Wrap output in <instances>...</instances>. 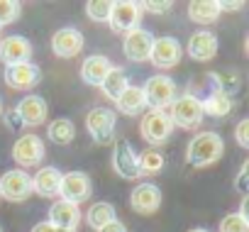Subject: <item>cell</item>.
<instances>
[{
  "label": "cell",
  "instance_id": "obj_28",
  "mask_svg": "<svg viewBox=\"0 0 249 232\" xmlns=\"http://www.w3.org/2000/svg\"><path fill=\"white\" fill-rule=\"evenodd\" d=\"M115 217H117V210H115V205L107 203V200L93 203V205L88 208V213H86V220H88V225H90L93 230H100L103 225L112 222Z\"/></svg>",
  "mask_w": 249,
  "mask_h": 232
},
{
  "label": "cell",
  "instance_id": "obj_6",
  "mask_svg": "<svg viewBox=\"0 0 249 232\" xmlns=\"http://www.w3.org/2000/svg\"><path fill=\"white\" fill-rule=\"evenodd\" d=\"M44 157H47L44 140L37 137L35 132H27V135L18 137L15 144H13V159H15V164L22 166V171L32 169V166H39L44 161Z\"/></svg>",
  "mask_w": 249,
  "mask_h": 232
},
{
  "label": "cell",
  "instance_id": "obj_29",
  "mask_svg": "<svg viewBox=\"0 0 249 232\" xmlns=\"http://www.w3.org/2000/svg\"><path fill=\"white\" fill-rule=\"evenodd\" d=\"M210 78L215 81V90H220V93H225V95H232V98H234V93L242 88V76H239L237 71L213 73Z\"/></svg>",
  "mask_w": 249,
  "mask_h": 232
},
{
  "label": "cell",
  "instance_id": "obj_38",
  "mask_svg": "<svg viewBox=\"0 0 249 232\" xmlns=\"http://www.w3.org/2000/svg\"><path fill=\"white\" fill-rule=\"evenodd\" d=\"M217 8H220V13H237V10L244 8V3H242V0H234V3H227V0H217Z\"/></svg>",
  "mask_w": 249,
  "mask_h": 232
},
{
  "label": "cell",
  "instance_id": "obj_23",
  "mask_svg": "<svg viewBox=\"0 0 249 232\" xmlns=\"http://www.w3.org/2000/svg\"><path fill=\"white\" fill-rule=\"evenodd\" d=\"M200 103H203V115H210V118H225L237 105V100L232 95H225L220 90H213L210 95L200 98Z\"/></svg>",
  "mask_w": 249,
  "mask_h": 232
},
{
  "label": "cell",
  "instance_id": "obj_15",
  "mask_svg": "<svg viewBox=\"0 0 249 232\" xmlns=\"http://www.w3.org/2000/svg\"><path fill=\"white\" fill-rule=\"evenodd\" d=\"M164 193L157 183H137L130 193V208L137 215H154L161 208Z\"/></svg>",
  "mask_w": 249,
  "mask_h": 232
},
{
  "label": "cell",
  "instance_id": "obj_34",
  "mask_svg": "<svg viewBox=\"0 0 249 232\" xmlns=\"http://www.w3.org/2000/svg\"><path fill=\"white\" fill-rule=\"evenodd\" d=\"M234 140H237V144H239L242 149L249 147V118H242V120L237 123V127H234Z\"/></svg>",
  "mask_w": 249,
  "mask_h": 232
},
{
  "label": "cell",
  "instance_id": "obj_39",
  "mask_svg": "<svg viewBox=\"0 0 249 232\" xmlns=\"http://www.w3.org/2000/svg\"><path fill=\"white\" fill-rule=\"evenodd\" d=\"M95 232H127V227H124V222H120V220L115 217L112 222L103 225V227H100V230H95Z\"/></svg>",
  "mask_w": 249,
  "mask_h": 232
},
{
  "label": "cell",
  "instance_id": "obj_40",
  "mask_svg": "<svg viewBox=\"0 0 249 232\" xmlns=\"http://www.w3.org/2000/svg\"><path fill=\"white\" fill-rule=\"evenodd\" d=\"M242 220H247L249 222V196H244L242 198V203H239V213H237Z\"/></svg>",
  "mask_w": 249,
  "mask_h": 232
},
{
  "label": "cell",
  "instance_id": "obj_25",
  "mask_svg": "<svg viewBox=\"0 0 249 232\" xmlns=\"http://www.w3.org/2000/svg\"><path fill=\"white\" fill-rule=\"evenodd\" d=\"M188 18L196 25H213L220 18V8H217V0H193L188 3Z\"/></svg>",
  "mask_w": 249,
  "mask_h": 232
},
{
  "label": "cell",
  "instance_id": "obj_24",
  "mask_svg": "<svg viewBox=\"0 0 249 232\" xmlns=\"http://www.w3.org/2000/svg\"><path fill=\"white\" fill-rule=\"evenodd\" d=\"M127 86H130L127 71L112 64V69L105 73V78H103V83H100L98 88L103 90V95H105V98H110V100H117V98L122 95V90L127 88Z\"/></svg>",
  "mask_w": 249,
  "mask_h": 232
},
{
  "label": "cell",
  "instance_id": "obj_21",
  "mask_svg": "<svg viewBox=\"0 0 249 232\" xmlns=\"http://www.w3.org/2000/svg\"><path fill=\"white\" fill-rule=\"evenodd\" d=\"M117 110L127 118H135V115H144L147 112V100L142 93V86H127L122 90V95L115 100Z\"/></svg>",
  "mask_w": 249,
  "mask_h": 232
},
{
  "label": "cell",
  "instance_id": "obj_33",
  "mask_svg": "<svg viewBox=\"0 0 249 232\" xmlns=\"http://www.w3.org/2000/svg\"><path fill=\"white\" fill-rule=\"evenodd\" d=\"M142 13H152V15H164L174 8V3H169V0H147V3H140Z\"/></svg>",
  "mask_w": 249,
  "mask_h": 232
},
{
  "label": "cell",
  "instance_id": "obj_16",
  "mask_svg": "<svg viewBox=\"0 0 249 232\" xmlns=\"http://www.w3.org/2000/svg\"><path fill=\"white\" fill-rule=\"evenodd\" d=\"M32 59V42L22 35H8L0 39V61L5 66L25 64Z\"/></svg>",
  "mask_w": 249,
  "mask_h": 232
},
{
  "label": "cell",
  "instance_id": "obj_7",
  "mask_svg": "<svg viewBox=\"0 0 249 232\" xmlns=\"http://www.w3.org/2000/svg\"><path fill=\"white\" fill-rule=\"evenodd\" d=\"M93 193V181L86 171H66L61 174V183H59V200L66 203H86Z\"/></svg>",
  "mask_w": 249,
  "mask_h": 232
},
{
  "label": "cell",
  "instance_id": "obj_30",
  "mask_svg": "<svg viewBox=\"0 0 249 232\" xmlns=\"http://www.w3.org/2000/svg\"><path fill=\"white\" fill-rule=\"evenodd\" d=\"M110 8H112V0H90V3H86V15L93 22H107Z\"/></svg>",
  "mask_w": 249,
  "mask_h": 232
},
{
  "label": "cell",
  "instance_id": "obj_11",
  "mask_svg": "<svg viewBox=\"0 0 249 232\" xmlns=\"http://www.w3.org/2000/svg\"><path fill=\"white\" fill-rule=\"evenodd\" d=\"M152 44H154V35L149 30H144V27H137L132 32H124V37H122V52L135 64L149 61Z\"/></svg>",
  "mask_w": 249,
  "mask_h": 232
},
{
  "label": "cell",
  "instance_id": "obj_42",
  "mask_svg": "<svg viewBox=\"0 0 249 232\" xmlns=\"http://www.w3.org/2000/svg\"><path fill=\"white\" fill-rule=\"evenodd\" d=\"M0 115H3V100H0Z\"/></svg>",
  "mask_w": 249,
  "mask_h": 232
},
{
  "label": "cell",
  "instance_id": "obj_3",
  "mask_svg": "<svg viewBox=\"0 0 249 232\" xmlns=\"http://www.w3.org/2000/svg\"><path fill=\"white\" fill-rule=\"evenodd\" d=\"M142 93H144V100H147V107L149 110H166L176 95H178V88H176V81L166 73H157V76H149L142 86Z\"/></svg>",
  "mask_w": 249,
  "mask_h": 232
},
{
  "label": "cell",
  "instance_id": "obj_37",
  "mask_svg": "<svg viewBox=\"0 0 249 232\" xmlns=\"http://www.w3.org/2000/svg\"><path fill=\"white\" fill-rule=\"evenodd\" d=\"M32 232H76V230H69V227H56V225H52L49 220H42V222H37V225L32 227Z\"/></svg>",
  "mask_w": 249,
  "mask_h": 232
},
{
  "label": "cell",
  "instance_id": "obj_8",
  "mask_svg": "<svg viewBox=\"0 0 249 232\" xmlns=\"http://www.w3.org/2000/svg\"><path fill=\"white\" fill-rule=\"evenodd\" d=\"M140 20H142V8L135 0H115L112 8H110V18H107V25L112 32H132L140 27Z\"/></svg>",
  "mask_w": 249,
  "mask_h": 232
},
{
  "label": "cell",
  "instance_id": "obj_13",
  "mask_svg": "<svg viewBox=\"0 0 249 232\" xmlns=\"http://www.w3.org/2000/svg\"><path fill=\"white\" fill-rule=\"evenodd\" d=\"M110 164H112V171H115L120 178H124V181H135V178H140L137 152H135V147H132L127 140H120V142L115 144Z\"/></svg>",
  "mask_w": 249,
  "mask_h": 232
},
{
  "label": "cell",
  "instance_id": "obj_36",
  "mask_svg": "<svg viewBox=\"0 0 249 232\" xmlns=\"http://www.w3.org/2000/svg\"><path fill=\"white\" fill-rule=\"evenodd\" d=\"M0 118L5 120V125H8V130H22L25 125H22V120H20V115H18V110L15 107H10V110H5Z\"/></svg>",
  "mask_w": 249,
  "mask_h": 232
},
{
  "label": "cell",
  "instance_id": "obj_14",
  "mask_svg": "<svg viewBox=\"0 0 249 232\" xmlns=\"http://www.w3.org/2000/svg\"><path fill=\"white\" fill-rule=\"evenodd\" d=\"M3 78H5V86L13 90H32L42 81V69L32 61H25L15 66H5Z\"/></svg>",
  "mask_w": 249,
  "mask_h": 232
},
{
  "label": "cell",
  "instance_id": "obj_44",
  "mask_svg": "<svg viewBox=\"0 0 249 232\" xmlns=\"http://www.w3.org/2000/svg\"><path fill=\"white\" fill-rule=\"evenodd\" d=\"M0 232H3V227H0Z\"/></svg>",
  "mask_w": 249,
  "mask_h": 232
},
{
  "label": "cell",
  "instance_id": "obj_4",
  "mask_svg": "<svg viewBox=\"0 0 249 232\" xmlns=\"http://www.w3.org/2000/svg\"><path fill=\"white\" fill-rule=\"evenodd\" d=\"M174 132V123L169 118L166 110H147L142 115V123H140V135L147 144L161 147L171 140Z\"/></svg>",
  "mask_w": 249,
  "mask_h": 232
},
{
  "label": "cell",
  "instance_id": "obj_27",
  "mask_svg": "<svg viewBox=\"0 0 249 232\" xmlns=\"http://www.w3.org/2000/svg\"><path fill=\"white\" fill-rule=\"evenodd\" d=\"M137 166H140V176H157L164 171L166 157L159 149H144L142 154H137Z\"/></svg>",
  "mask_w": 249,
  "mask_h": 232
},
{
  "label": "cell",
  "instance_id": "obj_2",
  "mask_svg": "<svg viewBox=\"0 0 249 232\" xmlns=\"http://www.w3.org/2000/svg\"><path fill=\"white\" fill-rule=\"evenodd\" d=\"M169 107H171L169 118H171L174 127L178 125V127H183V130H196V127H200V123H203V118H205V115H203V103H200V98L193 95V93L176 95V100H174Z\"/></svg>",
  "mask_w": 249,
  "mask_h": 232
},
{
  "label": "cell",
  "instance_id": "obj_18",
  "mask_svg": "<svg viewBox=\"0 0 249 232\" xmlns=\"http://www.w3.org/2000/svg\"><path fill=\"white\" fill-rule=\"evenodd\" d=\"M186 54H188L193 61H200V64L215 59V54H217V37H215L210 30H198V32H193L191 39H188V44H186Z\"/></svg>",
  "mask_w": 249,
  "mask_h": 232
},
{
  "label": "cell",
  "instance_id": "obj_12",
  "mask_svg": "<svg viewBox=\"0 0 249 232\" xmlns=\"http://www.w3.org/2000/svg\"><path fill=\"white\" fill-rule=\"evenodd\" d=\"M86 37L76 27H61L52 35V54L59 59H73L83 52Z\"/></svg>",
  "mask_w": 249,
  "mask_h": 232
},
{
  "label": "cell",
  "instance_id": "obj_17",
  "mask_svg": "<svg viewBox=\"0 0 249 232\" xmlns=\"http://www.w3.org/2000/svg\"><path fill=\"white\" fill-rule=\"evenodd\" d=\"M18 115H20V120L25 127H37V125H44L47 118H49V105L42 95L37 93H30L25 95L20 103H18Z\"/></svg>",
  "mask_w": 249,
  "mask_h": 232
},
{
  "label": "cell",
  "instance_id": "obj_43",
  "mask_svg": "<svg viewBox=\"0 0 249 232\" xmlns=\"http://www.w3.org/2000/svg\"><path fill=\"white\" fill-rule=\"evenodd\" d=\"M0 39H3V27H0Z\"/></svg>",
  "mask_w": 249,
  "mask_h": 232
},
{
  "label": "cell",
  "instance_id": "obj_31",
  "mask_svg": "<svg viewBox=\"0 0 249 232\" xmlns=\"http://www.w3.org/2000/svg\"><path fill=\"white\" fill-rule=\"evenodd\" d=\"M22 15V5L18 0H0V27L18 22Z\"/></svg>",
  "mask_w": 249,
  "mask_h": 232
},
{
  "label": "cell",
  "instance_id": "obj_35",
  "mask_svg": "<svg viewBox=\"0 0 249 232\" xmlns=\"http://www.w3.org/2000/svg\"><path fill=\"white\" fill-rule=\"evenodd\" d=\"M247 176H249V161H242V166H239V174H237V178H234V186H237V191L242 193V198L249 193V183H247Z\"/></svg>",
  "mask_w": 249,
  "mask_h": 232
},
{
  "label": "cell",
  "instance_id": "obj_1",
  "mask_svg": "<svg viewBox=\"0 0 249 232\" xmlns=\"http://www.w3.org/2000/svg\"><path fill=\"white\" fill-rule=\"evenodd\" d=\"M225 154V142L217 132L208 130V132H198L186 149V159L191 166L196 169H205L210 164H217Z\"/></svg>",
  "mask_w": 249,
  "mask_h": 232
},
{
  "label": "cell",
  "instance_id": "obj_19",
  "mask_svg": "<svg viewBox=\"0 0 249 232\" xmlns=\"http://www.w3.org/2000/svg\"><path fill=\"white\" fill-rule=\"evenodd\" d=\"M110 69H112V61L105 54H90L81 64V81L86 86H100Z\"/></svg>",
  "mask_w": 249,
  "mask_h": 232
},
{
  "label": "cell",
  "instance_id": "obj_20",
  "mask_svg": "<svg viewBox=\"0 0 249 232\" xmlns=\"http://www.w3.org/2000/svg\"><path fill=\"white\" fill-rule=\"evenodd\" d=\"M59 183H61V171L56 166H39V171L32 176V193L42 198H54L59 196Z\"/></svg>",
  "mask_w": 249,
  "mask_h": 232
},
{
  "label": "cell",
  "instance_id": "obj_5",
  "mask_svg": "<svg viewBox=\"0 0 249 232\" xmlns=\"http://www.w3.org/2000/svg\"><path fill=\"white\" fill-rule=\"evenodd\" d=\"M115 125H117V118H115V112L110 107H93L86 115V130L93 137V142L100 144V147L112 144V140H115Z\"/></svg>",
  "mask_w": 249,
  "mask_h": 232
},
{
  "label": "cell",
  "instance_id": "obj_10",
  "mask_svg": "<svg viewBox=\"0 0 249 232\" xmlns=\"http://www.w3.org/2000/svg\"><path fill=\"white\" fill-rule=\"evenodd\" d=\"M181 59H183V47H181V42L176 37H171V35L154 37L149 61L157 69H174V66L181 64Z\"/></svg>",
  "mask_w": 249,
  "mask_h": 232
},
{
  "label": "cell",
  "instance_id": "obj_9",
  "mask_svg": "<svg viewBox=\"0 0 249 232\" xmlns=\"http://www.w3.org/2000/svg\"><path fill=\"white\" fill-rule=\"evenodd\" d=\"M32 196V176L22 169H10L0 176V198L10 203H22Z\"/></svg>",
  "mask_w": 249,
  "mask_h": 232
},
{
  "label": "cell",
  "instance_id": "obj_32",
  "mask_svg": "<svg viewBox=\"0 0 249 232\" xmlns=\"http://www.w3.org/2000/svg\"><path fill=\"white\" fill-rule=\"evenodd\" d=\"M217 232H249V222L242 220L237 213H230V215H225V217L220 220Z\"/></svg>",
  "mask_w": 249,
  "mask_h": 232
},
{
  "label": "cell",
  "instance_id": "obj_41",
  "mask_svg": "<svg viewBox=\"0 0 249 232\" xmlns=\"http://www.w3.org/2000/svg\"><path fill=\"white\" fill-rule=\"evenodd\" d=\"M188 232H210V230H205V227H193V230H188Z\"/></svg>",
  "mask_w": 249,
  "mask_h": 232
},
{
  "label": "cell",
  "instance_id": "obj_22",
  "mask_svg": "<svg viewBox=\"0 0 249 232\" xmlns=\"http://www.w3.org/2000/svg\"><path fill=\"white\" fill-rule=\"evenodd\" d=\"M49 222L56 227H69L76 230V225L81 222V208L66 200H54L49 205Z\"/></svg>",
  "mask_w": 249,
  "mask_h": 232
},
{
  "label": "cell",
  "instance_id": "obj_26",
  "mask_svg": "<svg viewBox=\"0 0 249 232\" xmlns=\"http://www.w3.org/2000/svg\"><path fill=\"white\" fill-rule=\"evenodd\" d=\"M47 137H49L54 144L66 147V144H71L73 137H76V125H73L69 118H56V120H52V123L47 125Z\"/></svg>",
  "mask_w": 249,
  "mask_h": 232
}]
</instances>
